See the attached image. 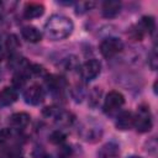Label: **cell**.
Wrapping results in <instances>:
<instances>
[{
    "label": "cell",
    "instance_id": "cell-1",
    "mask_svg": "<svg viewBox=\"0 0 158 158\" xmlns=\"http://www.w3.org/2000/svg\"><path fill=\"white\" fill-rule=\"evenodd\" d=\"M73 30V21L64 15H52L44 23V33L53 41H62L69 37Z\"/></svg>",
    "mask_w": 158,
    "mask_h": 158
},
{
    "label": "cell",
    "instance_id": "cell-2",
    "mask_svg": "<svg viewBox=\"0 0 158 158\" xmlns=\"http://www.w3.org/2000/svg\"><path fill=\"white\" fill-rule=\"evenodd\" d=\"M133 127L139 133L149 132L153 127V117L148 105L142 104L137 107L136 114L133 115Z\"/></svg>",
    "mask_w": 158,
    "mask_h": 158
},
{
    "label": "cell",
    "instance_id": "cell-3",
    "mask_svg": "<svg viewBox=\"0 0 158 158\" xmlns=\"http://www.w3.org/2000/svg\"><path fill=\"white\" fill-rule=\"evenodd\" d=\"M156 30V20L153 16H142L141 20L133 26L131 33L136 41H141L144 36H149Z\"/></svg>",
    "mask_w": 158,
    "mask_h": 158
},
{
    "label": "cell",
    "instance_id": "cell-4",
    "mask_svg": "<svg viewBox=\"0 0 158 158\" xmlns=\"http://www.w3.org/2000/svg\"><path fill=\"white\" fill-rule=\"evenodd\" d=\"M123 104H125V96L120 91L111 90L104 99L102 109L106 115H114L121 110Z\"/></svg>",
    "mask_w": 158,
    "mask_h": 158
},
{
    "label": "cell",
    "instance_id": "cell-5",
    "mask_svg": "<svg viewBox=\"0 0 158 158\" xmlns=\"http://www.w3.org/2000/svg\"><path fill=\"white\" fill-rule=\"evenodd\" d=\"M123 49V43L117 37H107L100 43V53L104 58L110 59Z\"/></svg>",
    "mask_w": 158,
    "mask_h": 158
},
{
    "label": "cell",
    "instance_id": "cell-6",
    "mask_svg": "<svg viewBox=\"0 0 158 158\" xmlns=\"http://www.w3.org/2000/svg\"><path fill=\"white\" fill-rule=\"evenodd\" d=\"M100 72H101V63L95 58L88 59L79 67V74L81 79H84L85 81L94 80L100 74Z\"/></svg>",
    "mask_w": 158,
    "mask_h": 158
},
{
    "label": "cell",
    "instance_id": "cell-7",
    "mask_svg": "<svg viewBox=\"0 0 158 158\" xmlns=\"http://www.w3.org/2000/svg\"><path fill=\"white\" fill-rule=\"evenodd\" d=\"M22 96L26 104L36 106L44 100V89L40 84H32L23 90Z\"/></svg>",
    "mask_w": 158,
    "mask_h": 158
},
{
    "label": "cell",
    "instance_id": "cell-8",
    "mask_svg": "<svg viewBox=\"0 0 158 158\" xmlns=\"http://www.w3.org/2000/svg\"><path fill=\"white\" fill-rule=\"evenodd\" d=\"M102 135V128L99 127L98 125H94L91 122L83 125V127L80 128V136L83 137V139H85L86 142H96L100 139Z\"/></svg>",
    "mask_w": 158,
    "mask_h": 158
},
{
    "label": "cell",
    "instance_id": "cell-9",
    "mask_svg": "<svg viewBox=\"0 0 158 158\" xmlns=\"http://www.w3.org/2000/svg\"><path fill=\"white\" fill-rule=\"evenodd\" d=\"M19 46H20V42L15 35L6 33L0 36V51L2 53H9L10 56L15 54V51L19 48Z\"/></svg>",
    "mask_w": 158,
    "mask_h": 158
},
{
    "label": "cell",
    "instance_id": "cell-10",
    "mask_svg": "<svg viewBox=\"0 0 158 158\" xmlns=\"http://www.w3.org/2000/svg\"><path fill=\"white\" fill-rule=\"evenodd\" d=\"M16 138L15 128H2L0 130V149H6V152L16 148L14 144V139ZM14 152V151H12Z\"/></svg>",
    "mask_w": 158,
    "mask_h": 158
},
{
    "label": "cell",
    "instance_id": "cell-11",
    "mask_svg": "<svg viewBox=\"0 0 158 158\" xmlns=\"http://www.w3.org/2000/svg\"><path fill=\"white\" fill-rule=\"evenodd\" d=\"M116 128L121 131H127L131 127H133V114L131 111H121L116 116Z\"/></svg>",
    "mask_w": 158,
    "mask_h": 158
},
{
    "label": "cell",
    "instance_id": "cell-12",
    "mask_svg": "<svg viewBox=\"0 0 158 158\" xmlns=\"http://www.w3.org/2000/svg\"><path fill=\"white\" fill-rule=\"evenodd\" d=\"M121 2L117 0H107L101 6V14L105 19H114L120 14Z\"/></svg>",
    "mask_w": 158,
    "mask_h": 158
},
{
    "label": "cell",
    "instance_id": "cell-13",
    "mask_svg": "<svg viewBox=\"0 0 158 158\" xmlns=\"http://www.w3.org/2000/svg\"><path fill=\"white\" fill-rule=\"evenodd\" d=\"M44 14V6L40 2H27L23 7V17L27 20L41 17Z\"/></svg>",
    "mask_w": 158,
    "mask_h": 158
},
{
    "label": "cell",
    "instance_id": "cell-14",
    "mask_svg": "<svg viewBox=\"0 0 158 158\" xmlns=\"http://www.w3.org/2000/svg\"><path fill=\"white\" fill-rule=\"evenodd\" d=\"M31 121V116L27 112H15L10 116V125L12 128L15 130H21L23 127H26Z\"/></svg>",
    "mask_w": 158,
    "mask_h": 158
},
{
    "label": "cell",
    "instance_id": "cell-15",
    "mask_svg": "<svg viewBox=\"0 0 158 158\" xmlns=\"http://www.w3.org/2000/svg\"><path fill=\"white\" fill-rule=\"evenodd\" d=\"M21 36L25 41L30 42V43H37L42 40V33L41 31L35 27V26H23L21 28Z\"/></svg>",
    "mask_w": 158,
    "mask_h": 158
},
{
    "label": "cell",
    "instance_id": "cell-16",
    "mask_svg": "<svg viewBox=\"0 0 158 158\" xmlns=\"http://www.w3.org/2000/svg\"><path fill=\"white\" fill-rule=\"evenodd\" d=\"M17 99H19L17 90L12 86H5L0 91V105L2 106L12 105Z\"/></svg>",
    "mask_w": 158,
    "mask_h": 158
},
{
    "label": "cell",
    "instance_id": "cell-17",
    "mask_svg": "<svg viewBox=\"0 0 158 158\" xmlns=\"http://www.w3.org/2000/svg\"><path fill=\"white\" fill-rule=\"evenodd\" d=\"M120 148L115 142L105 143L98 152V158H118Z\"/></svg>",
    "mask_w": 158,
    "mask_h": 158
},
{
    "label": "cell",
    "instance_id": "cell-18",
    "mask_svg": "<svg viewBox=\"0 0 158 158\" xmlns=\"http://www.w3.org/2000/svg\"><path fill=\"white\" fill-rule=\"evenodd\" d=\"M52 120H54V122H56L58 126H60V127H67V126H72V125H73L75 117H74V115H73L72 112L65 111V110H63V109H59L58 112L56 114V116H54Z\"/></svg>",
    "mask_w": 158,
    "mask_h": 158
},
{
    "label": "cell",
    "instance_id": "cell-19",
    "mask_svg": "<svg viewBox=\"0 0 158 158\" xmlns=\"http://www.w3.org/2000/svg\"><path fill=\"white\" fill-rule=\"evenodd\" d=\"M48 141L52 143V144H56V146H60L64 143L65 141V135L62 130H56L53 132H51L49 137H48Z\"/></svg>",
    "mask_w": 158,
    "mask_h": 158
},
{
    "label": "cell",
    "instance_id": "cell-20",
    "mask_svg": "<svg viewBox=\"0 0 158 158\" xmlns=\"http://www.w3.org/2000/svg\"><path fill=\"white\" fill-rule=\"evenodd\" d=\"M94 5H95V2H93V1H79V2H75V12L78 15L85 14L89 10H91V7H94Z\"/></svg>",
    "mask_w": 158,
    "mask_h": 158
},
{
    "label": "cell",
    "instance_id": "cell-21",
    "mask_svg": "<svg viewBox=\"0 0 158 158\" xmlns=\"http://www.w3.org/2000/svg\"><path fill=\"white\" fill-rule=\"evenodd\" d=\"M100 95H101V90L100 88H93V90L90 91V95H89V102L90 105L95 106L99 104V99H100Z\"/></svg>",
    "mask_w": 158,
    "mask_h": 158
},
{
    "label": "cell",
    "instance_id": "cell-22",
    "mask_svg": "<svg viewBox=\"0 0 158 158\" xmlns=\"http://www.w3.org/2000/svg\"><path fill=\"white\" fill-rule=\"evenodd\" d=\"M58 157L59 158H69L70 157V147L60 144L59 149H58Z\"/></svg>",
    "mask_w": 158,
    "mask_h": 158
},
{
    "label": "cell",
    "instance_id": "cell-23",
    "mask_svg": "<svg viewBox=\"0 0 158 158\" xmlns=\"http://www.w3.org/2000/svg\"><path fill=\"white\" fill-rule=\"evenodd\" d=\"M148 63H149V65H151V68H152L153 70L157 68V53H156V47L153 48V51H152V53H151V57H149Z\"/></svg>",
    "mask_w": 158,
    "mask_h": 158
},
{
    "label": "cell",
    "instance_id": "cell-24",
    "mask_svg": "<svg viewBox=\"0 0 158 158\" xmlns=\"http://www.w3.org/2000/svg\"><path fill=\"white\" fill-rule=\"evenodd\" d=\"M37 158H53L51 154H48V153H41Z\"/></svg>",
    "mask_w": 158,
    "mask_h": 158
},
{
    "label": "cell",
    "instance_id": "cell-25",
    "mask_svg": "<svg viewBox=\"0 0 158 158\" xmlns=\"http://www.w3.org/2000/svg\"><path fill=\"white\" fill-rule=\"evenodd\" d=\"M2 54H4V53H2L1 51H0V60H1V58H2Z\"/></svg>",
    "mask_w": 158,
    "mask_h": 158
},
{
    "label": "cell",
    "instance_id": "cell-26",
    "mask_svg": "<svg viewBox=\"0 0 158 158\" xmlns=\"http://www.w3.org/2000/svg\"><path fill=\"white\" fill-rule=\"evenodd\" d=\"M130 158H141V157H137V156H133V157H130Z\"/></svg>",
    "mask_w": 158,
    "mask_h": 158
}]
</instances>
